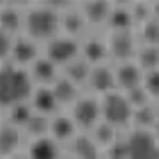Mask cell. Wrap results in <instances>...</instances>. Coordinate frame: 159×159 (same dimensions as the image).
Wrapping results in <instances>:
<instances>
[{
	"instance_id": "obj_32",
	"label": "cell",
	"mask_w": 159,
	"mask_h": 159,
	"mask_svg": "<svg viewBox=\"0 0 159 159\" xmlns=\"http://www.w3.org/2000/svg\"><path fill=\"white\" fill-rule=\"evenodd\" d=\"M152 18L159 23V1H151Z\"/></svg>"
},
{
	"instance_id": "obj_35",
	"label": "cell",
	"mask_w": 159,
	"mask_h": 159,
	"mask_svg": "<svg viewBox=\"0 0 159 159\" xmlns=\"http://www.w3.org/2000/svg\"></svg>"
},
{
	"instance_id": "obj_4",
	"label": "cell",
	"mask_w": 159,
	"mask_h": 159,
	"mask_svg": "<svg viewBox=\"0 0 159 159\" xmlns=\"http://www.w3.org/2000/svg\"><path fill=\"white\" fill-rule=\"evenodd\" d=\"M67 110L79 129L89 132L102 119L100 96L85 88Z\"/></svg>"
},
{
	"instance_id": "obj_18",
	"label": "cell",
	"mask_w": 159,
	"mask_h": 159,
	"mask_svg": "<svg viewBox=\"0 0 159 159\" xmlns=\"http://www.w3.org/2000/svg\"><path fill=\"white\" fill-rule=\"evenodd\" d=\"M28 101L35 111L48 117L61 110L51 85L35 84Z\"/></svg>"
},
{
	"instance_id": "obj_8",
	"label": "cell",
	"mask_w": 159,
	"mask_h": 159,
	"mask_svg": "<svg viewBox=\"0 0 159 159\" xmlns=\"http://www.w3.org/2000/svg\"><path fill=\"white\" fill-rule=\"evenodd\" d=\"M80 41L82 54L91 65L111 59L107 28H89Z\"/></svg>"
},
{
	"instance_id": "obj_14",
	"label": "cell",
	"mask_w": 159,
	"mask_h": 159,
	"mask_svg": "<svg viewBox=\"0 0 159 159\" xmlns=\"http://www.w3.org/2000/svg\"><path fill=\"white\" fill-rule=\"evenodd\" d=\"M1 157L8 159L24 151L28 143L20 127L9 122L0 120Z\"/></svg>"
},
{
	"instance_id": "obj_29",
	"label": "cell",
	"mask_w": 159,
	"mask_h": 159,
	"mask_svg": "<svg viewBox=\"0 0 159 159\" xmlns=\"http://www.w3.org/2000/svg\"><path fill=\"white\" fill-rule=\"evenodd\" d=\"M143 87L152 101L159 103V68L144 73Z\"/></svg>"
},
{
	"instance_id": "obj_15",
	"label": "cell",
	"mask_w": 159,
	"mask_h": 159,
	"mask_svg": "<svg viewBox=\"0 0 159 159\" xmlns=\"http://www.w3.org/2000/svg\"><path fill=\"white\" fill-rule=\"evenodd\" d=\"M114 67L118 89L127 93L143 85L144 72L134 58L114 62Z\"/></svg>"
},
{
	"instance_id": "obj_9",
	"label": "cell",
	"mask_w": 159,
	"mask_h": 159,
	"mask_svg": "<svg viewBox=\"0 0 159 159\" xmlns=\"http://www.w3.org/2000/svg\"><path fill=\"white\" fill-rule=\"evenodd\" d=\"M60 32L80 39L89 28L78 0L58 1Z\"/></svg>"
},
{
	"instance_id": "obj_20",
	"label": "cell",
	"mask_w": 159,
	"mask_h": 159,
	"mask_svg": "<svg viewBox=\"0 0 159 159\" xmlns=\"http://www.w3.org/2000/svg\"><path fill=\"white\" fill-rule=\"evenodd\" d=\"M76 159H103V153L88 132L80 131L65 148Z\"/></svg>"
},
{
	"instance_id": "obj_26",
	"label": "cell",
	"mask_w": 159,
	"mask_h": 159,
	"mask_svg": "<svg viewBox=\"0 0 159 159\" xmlns=\"http://www.w3.org/2000/svg\"><path fill=\"white\" fill-rule=\"evenodd\" d=\"M50 117L40 114L33 109L29 119L22 128L28 141L48 135Z\"/></svg>"
},
{
	"instance_id": "obj_19",
	"label": "cell",
	"mask_w": 159,
	"mask_h": 159,
	"mask_svg": "<svg viewBox=\"0 0 159 159\" xmlns=\"http://www.w3.org/2000/svg\"><path fill=\"white\" fill-rule=\"evenodd\" d=\"M35 84L51 85L61 75V67L42 53L28 67Z\"/></svg>"
},
{
	"instance_id": "obj_23",
	"label": "cell",
	"mask_w": 159,
	"mask_h": 159,
	"mask_svg": "<svg viewBox=\"0 0 159 159\" xmlns=\"http://www.w3.org/2000/svg\"><path fill=\"white\" fill-rule=\"evenodd\" d=\"M88 133L103 153L116 142L122 132L102 119Z\"/></svg>"
},
{
	"instance_id": "obj_3",
	"label": "cell",
	"mask_w": 159,
	"mask_h": 159,
	"mask_svg": "<svg viewBox=\"0 0 159 159\" xmlns=\"http://www.w3.org/2000/svg\"><path fill=\"white\" fill-rule=\"evenodd\" d=\"M102 119L120 132L133 125L134 110L126 94L116 89L100 96Z\"/></svg>"
},
{
	"instance_id": "obj_12",
	"label": "cell",
	"mask_w": 159,
	"mask_h": 159,
	"mask_svg": "<svg viewBox=\"0 0 159 159\" xmlns=\"http://www.w3.org/2000/svg\"><path fill=\"white\" fill-rule=\"evenodd\" d=\"M78 5L90 28H105L109 26L113 0H78Z\"/></svg>"
},
{
	"instance_id": "obj_31",
	"label": "cell",
	"mask_w": 159,
	"mask_h": 159,
	"mask_svg": "<svg viewBox=\"0 0 159 159\" xmlns=\"http://www.w3.org/2000/svg\"><path fill=\"white\" fill-rule=\"evenodd\" d=\"M1 34V58L0 60H8L12 49L13 43V35H11L4 32L0 31Z\"/></svg>"
},
{
	"instance_id": "obj_10",
	"label": "cell",
	"mask_w": 159,
	"mask_h": 159,
	"mask_svg": "<svg viewBox=\"0 0 159 159\" xmlns=\"http://www.w3.org/2000/svg\"><path fill=\"white\" fill-rule=\"evenodd\" d=\"M86 88L100 96L117 89L111 59L92 65Z\"/></svg>"
},
{
	"instance_id": "obj_1",
	"label": "cell",
	"mask_w": 159,
	"mask_h": 159,
	"mask_svg": "<svg viewBox=\"0 0 159 159\" xmlns=\"http://www.w3.org/2000/svg\"><path fill=\"white\" fill-rule=\"evenodd\" d=\"M59 32L58 1H25L22 32L43 44Z\"/></svg>"
},
{
	"instance_id": "obj_33",
	"label": "cell",
	"mask_w": 159,
	"mask_h": 159,
	"mask_svg": "<svg viewBox=\"0 0 159 159\" xmlns=\"http://www.w3.org/2000/svg\"><path fill=\"white\" fill-rule=\"evenodd\" d=\"M3 159V158H2ZM29 159L28 156H27L26 153L24 151H22V152H20L16 154H15L14 156H11V157L10 158H8V159Z\"/></svg>"
},
{
	"instance_id": "obj_16",
	"label": "cell",
	"mask_w": 159,
	"mask_h": 159,
	"mask_svg": "<svg viewBox=\"0 0 159 159\" xmlns=\"http://www.w3.org/2000/svg\"><path fill=\"white\" fill-rule=\"evenodd\" d=\"M42 53L43 44L22 32L14 36L11 54L6 60L28 67Z\"/></svg>"
},
{
	"instance_id": "obj_25",
	"label": "cell",
	"mask_w": 159,
	"mask_h": 159,
	"mask_svg": "<svg viewBox=\"0 0 159 159\" xmlns=\"http://www.w3.org/2000/svg\"><path fill=\"white\" fill-rule=\"evenodd\" d=\"M134 59L144 73L159 69V45L139 43Z\"/></svg>"
},
{
	"instance_id": "obj_30",
	"label": "cell",
	"mask_w": 159,
	"mask_h": 159,
	"mask_svg": "<svg viewBox=\"0 0 159 159\" xmlns=\"http://www.w3.org/2000/svg\"><path fill=\"white\" fill-rule=\"evenodd\" d=\"M125 94L134 111L154 102L147 93L143 85Z\"/></svg>"
},
{
	"instance_id": "obj_7",
	"label": "cell",
	"mask_w": 159,
	"mask_h": 159,
	"mask_svg": "<svg viewBox=\"0 0 159 159\" xmlns=\"http://www.w3.org/2000/svg\"><path fill=\"white\" fill-rule=\"evenodd\" d=\"M110 58L117 62L134 58L139 41L135 29L107 28Z\"/></svg>"
},
{
	"instance_id": "obj_2",
	"label": "cell",
	"mask_w": 159,
	"mask_h": 159,
	"mask_svg": "<svg viewBox=\"0 0 159 159\" xmlns=\"http://www.w3.org/2000/svg\"><path fill=\"white\" fill-rule=\"evenodd\" d=\"M1 104L8 106L29 101L35 82L28 67L11 60H0Z\"/></svg>"
},
{
	"instance_id": "obj_28",
	"label": "cell",
	"mask_w": 159,
	"mask_h": 159,
	"mask_svg": "<svg viewBox=\"0 0 159 159\" xmlns=\"http://www.w3.org/2000/svg\"><path fill=\"white\" fill-rule=\"evenodd\" d=\"M136 32L139 43L159 45V23L152 18L136 29Z\"/></svg>"
},
{
	"instance_id": "obj_13",
	"label": "cell",
	"mask_w": 159,
	"mask_h": 159,
	"mask_svg": "<svg viewBox=\"0 0 159 159\" xmlns=\"http://www.w3.org/2000/svg\"><path fill=\"white\" fill-rule=\"evenodd\" d=\"M25 1L0 0V31L11 35L23 32Z\"/></svg>"
},
{
	"instance_id": "obj_6",
	"label": "cell",
	"mask_w": 159,
	"mask_h": 159,
	"mask_svg": "<svg viewBox=\"0 0 159 159\" xmlns=\"http://www.w3.org/2000/svg\"><path fill=\"white\" fill-rule=\"evenodd\" d=\"M43 53L62 67L82 55L80 39L59 32L43 43Z\"/></svg>"
},
{
	"instance_id": "obj_22",
	"label": "cell",
	"mask_w": 159,
	"mask_h": 159,
	"mask_svg": "<svg viewBox=\"0 0 159 159\" xmlns=\"http://www.w3.org/2000/svg\"><path fill=\"white\" fill-rule=\"evenodd\" d=\"M91 63L82 54L61 67L62 74L82 89H85Z\"/></svg>"
},
{
	"instance_id": "obj_24",
	"label": "cell",
	"mask_w": 159,
	"mask_h": 159,
	"mask_svg": "<svg viewBox=\"0 0 159 159\" xmlns=\"http://www.w3.org/2000/svg\"><path fill=\"white\" fill-rule=\"evenodd\" d=\"M110 29H135L129 1L113 0V7L108 27Z\"/></svg>"
},
{
	"instance_id": "obj_5",
	"label": "cell",
	"mask_w": 159,
	"mask_h": 159,
	"mask_svg": "<svg viewBox=\"0 0 159 159\" xmlns=\"http://www.w3.org/2000/svg\"><path fill=\"white\" fill-rule=\"evenodd\" d=\"M128 148V159H159V141L152 129L132 126L122 132Z\"/></svg>"
},
{
	"instance_id": "obj_11",
	"label": "cell",
	"mask_w": 159,
	"mask_h": 159,
	"mask_svg": "<svg viewBox=\"0 0 159 159\" xmlns=\"http://www.w3.org/2000/svg\"><path fill=\"white\" fill-rule=\"evenodd\" d=\"M80 131L67 110H60L50 117L48 135L64 148Z\"/></svg>"
},
{
	"instance_id": "obj_21",
	"label": "cell",
	"mask_w": 159,
	"mask_h": 159,
	"mask_svg": "<svg viewBox=\"0 0 159 159\" xmlns=\"http://www.w3.org/2000/svg\"><path fill=\"white\" fill-rule=\"evenodd\" d=\"M51 87L61 110H69L84 89L76 85L63 74Z\"/></svg>"
},
{
	"instance_id": "obj_27",
	"label": "cell",
	"mask_w": 159,
	"mask_h": 159,
	"mask_svg": "<svg viewBox=\"0 0 159 159\" xmlns=\"http://www.w3.org/2000/svg\"><path fill=\"white\" fill-rule=\"evenodd\" d=\"M129 6L135 30L152 19L151 1H129Z\"/></svg>"
},
{
	"instance_id": "obj_34",
	"label": "cell",
	"mask_w": 159,
	"mask_h": 159,
	"mask_svg": "<svg viewBox=\"0 0 159 159\" xmlns=\"http://www.w3.org/2000/svg\"><path fill=\"white\" fill-rule=\"evenodd\" d=\"M60 159H76L71 153H70L68 151L65 149L64 152L61 157Z\"/></svg>"
},
{
	"instance_id": "obj_17",
	"label": "cell",
	"mask_w": 159,
	"mask_h": 159,
	"mask_svg": "<svg viewBox=\"0 0 159 159\" xmlns=\"http://www.w3.org/2000/svg\"><path fill=\"white\" fill-rule=\"evenodd\" d=\"M64 150L48 135L29 139L25 149L29 159H60Z\"/></svg>"
}]
</instances>
